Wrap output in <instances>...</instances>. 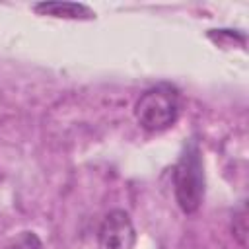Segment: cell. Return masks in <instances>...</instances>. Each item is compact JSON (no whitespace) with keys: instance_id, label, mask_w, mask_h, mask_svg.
<instances>
[{"instance_id":"2","label":"cell","mask_w":249,"mask_h":249,"mask_svg":"<svg viewBox=\"0 0 249 249\" xmlns=\"http://www.w3.org/2000/svg\"><path fill=\"white\" fill-rule=\"evenodd\" d=\"M173 191L179 208L195 214L204 198V167L196 142H189L173 167Z\"/></svg>"},{"instance_id":"6","label":"cell","mask_w":249,"mask_h":249,"mask_svg":"<svg viewBox=\"0 0 249 249\" xmlns=\"http://www.w3.org/2000/svg\"><path fill=\"white\" fill-rule=\"evenodd\" d=\"M233 235L239 239L241 247H245V235H247V218H245V206L239 208V214L233 218Z\"/></svg>"},{"instance_id":"5","label":"cell","mask_w":249,"mask_h":249,"mask_svg":"<svg viewBox=\"0 0 249 249\" xmlns=\"http://www.w3.org/2000/svg\"><path fill=\"white\" fill-rule=\"evenodd\" d=\"M6 249H45V247L35 231L25 230V231H19L16 237H12Z\"/></svg>"},{"instance_id":"1","label":"cell","mask_w":249,"mask_h":249,"mask_svg":"<svg viewBox=\"0 0 249 249\" xmlns=\"http://www.w3.org/2000/svg\"><path fill=\"white\" fill-rule=\"evenodd\" d=\"M179 111L181 97L177 88L171 84H158L138 97L134 105V119L144 130L161 132L175 124Z\"/></svg>"},{"instance_id":"4","label":"cell","mask_w":249,"mask_h":249,"mask_svg":"<svg viewBox=\"0 0 249 249\" xmlns=\"http://www.w3.org/2000/svg\"><path fill=\"white\" fill-rule=\"evenodd\" d=\"M33 12L39 16H51L60 19H93L95 12L78 2H39L33 4Z\"/></svg>"},{"instance_id":"3","label":"cell","mask_w":249,"mask_h":249,"mask_svg":"<svg viewBox=\"0 0 249 249\" xmlns=\"http://www.w3.org/2000/svg\"><path fill=\"white\" fill-rule=\"evenodd\" d=\"M136 241V231L128 212L111 210L99 224L97 230V249H132Z\"/></svg>"}]
</instances>
